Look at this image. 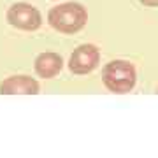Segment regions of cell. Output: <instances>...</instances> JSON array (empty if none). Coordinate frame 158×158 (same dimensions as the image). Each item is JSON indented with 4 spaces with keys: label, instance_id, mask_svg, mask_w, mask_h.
I'll return each mask as SVG.
<instances>
[{
    "label": "cell",
    "instance_id": "7",
    "mask_svg": "<svg viewBox=\"0 0 158 158\" xmlns=\"http://www.w3.org/2000/svg\"><path fill=\"white\" fill-rule=\"evenodd\" d=\"M139 2L146 7H158V0H139Z\"/></svg>",
    "mask_w": 158,
    "mask_h": 158
},
{
    "label": "cell",
    "instance_id": "4",
    "mask_svg": "<svg viewBox=\"0 0 158 158\" xmlns=\"http://www.w3.org/2000/svg\"><path fill=\"white\" fill-rule=\"evenodd\" d=\"M100 63V49L95 44L77 46L69 58V70L76 76H85L93 72Z\"/></svg>",
    "mask_w": 158,
    "mask_h": 158
},
{
    "label": "cell",
    "instance_id": "5",
    "mask_svg": "<svg viewBox=\"0 0 158 158\" xmlns=\"http://www.w3.org/2000/svg\"><path fill=\"white\" fill-rule=\"evenodd\" d=\"M39 81L30 76H11L0 83V95H37Z\"/></svg>",
    "mask_w": 158,
    "mask_h": 158
},
{
    "label": "cell",
    "instance_id": "3",
    "mask_svg": "<svg viewBox=\"0 0 158 158\" xmlns=\"http://www.w3.org/2000/svg\"><path fill=\"white\" fill-rule=\"evenodd\" d=\"M7 23L23 32H35L42 25V14L28 2H14L6 12Z\"/></svg>",
    "mask_w": 158,
    "mask_h": 158
},
{
    "label": "cell",
    "instance_id": "2",
    "mask_svg": "<svg viewBox=\"0 0 158 158\" xmlns=\"http://www.w3.org/2000/svg\"><path fill=\"white\" fill-rule=\"evenodd\" d=\"M137 81V72L134 63L127 60H113L102 69V83L113 93H128L134 90Z\"/></svg>",
    "mask_w": 158,
    "mask_h": 158
},
{
    "label": "cell",
    "instance_id": "8",
    "mask_svg": "<svg viewBox=\"0 0 158 158\" xmlns=\"http://www.w3.org/2000/svg\"><path fill=\"white\" fill-rule=\"evenodd\" d=\"M156 93H158V88H156Z\"/></svg>",
    "mask_w": 158,
    "mask_h": 158
},
{
    "label": "cell",
    "instance_id": "6",
    "mask_svg": "<svg viewBox=\"0 0 158 158\" xmlns=\"http://www.w3.org/2000/svg\"><path fill=\"white\" fill-rule=\"evenodd\" d=\"M34 69L39 77L53 79L62 72L63 58L58 53H55V51H44V53L37 55V58H35V62H34Z\"/></svg>",
    "mask_w": 158,
    "mask_h": 158
},
{
    "label": "cell",
    "instance_id": "1",
    "mask_svg": "<svg viewBox=\"0 0 158 158\" xmlns=\"http://www.w3.org/2000/svg\"><path fill=\"white\" fill-rule=\"evenodd\" d=\"M48 23L60 34H77L88 23V11L77 2H65L51 7L48 12Z\"/></svg>",
    "mask_w": 158,
    "mask_h": 158
}]
</instances>
